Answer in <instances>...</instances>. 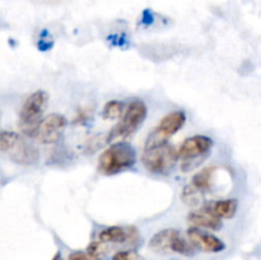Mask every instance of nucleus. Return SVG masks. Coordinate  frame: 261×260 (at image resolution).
Instances as JSON below:
<instances>
[{
	"label": "nucleus",
	"instance_id": "obj_21",
	"mask_svg": "<svg viewBox=\"0 0 261 260\" xmlns=\"http://www.w3.org/2000/svg\"><path fill=\"white\" fill-rule=\"evenodd\" d=\"M53 260H64V259H63V256H61L60 252H58V254H56L55 256H54Z\"/></svg>",
	"mask_w": 261,
	"mask_h": 260
},
{
	"label": "nucleus",
	"instance_id": "obj_20",
	"mask_svg": "<svg viewBox=\"0 0 261 260\" xmlns=\"http://www.w3.org/2000/svg\"><path fill=\"white\" fill-rule=\"evenodd\" d=\"M69 260H99V259L92 256V255H89L88 252L75 251V252H73V254H70V256H69Z\"/></svg>",
	"mask_w": 261,
	"mask_h": 260
},
{
	"label": "nucleus",
	"instance_id": "obj_2",
	"mask_svg": "<svg viewBox=\"0 0 261 260\" xmlns=\"http://www.w3.org/2000/svg\"><path fill=\"white\" fill-rule=\"evenodd\" d=\"M177 161V149L168 143L145 148L142 155L143 166L153 175H168Z\"/></svg>",
	"mask_w": 261,
	"mask_h": 260
},
{
	"label": "nucleus",
	"instance_id": "obj_14",
	"mask_svg": "<svg viewBox=\"0 0 261 260\" xmlns=\"http://www.w3.org/2000/svg\"><path fill=\"white\" fill-rule=\"evenodd\" d=\"M217 168L214 166H209V167L203 168L201 171H199L198 173H195L191 180V185L195 186L198 190H200L201 193H208L212 190V186L214 183V175H216Z\"/></svg>",
	"mask_w": 261,
	"mask_h": 260
},
{
	"label": "nucleus",
	"instance_id": "obj_13",
	"mask_svg": "<svg viewBox=\"0 0 261 260\" xmlns=\"http://www.w3.org/2000/svg\"><path fill=\"white\" fill-rule=\"evenodd\" d=\"M212 213L219 219L222 218H232L237 212V204L236 199H224V200H217L213 203L204 204Z\"/></svg>",
	"mask_w": 261,
	"mask_h": 260
},
{
	"label": "nucleus",
	"instance_id": "obj_8",
	"mask_svg": "<svg viewBox=\"0 0 261 260\" xmlns=\"http://www.w3.org/2000/svg\"><path fill=\"white\" fill-rule=\"evenodd\" d=\"M212 147H213V140L205 135H195V137L188 138L177 149L178 160H182V166L195 162L198 160H203L211 152Z\"/></svg>",
	"mask_w": 261,
	"mask_h": 260
},
{
	"label": "nucleus",
	"instance_id": "obj_15",
	"mask_svg": "<svg viewBox=\"0 0 261 260\" xmlns=\"http://www.w3.org/2000/svg\"><path fill=\"white\" fill-rule=\"evenodd\" d=\"M204 195L205 194L201 193L200 190H198L191 184H189L184 188L182 193H181V199H182L186 205L195 208V206H200L201 204H204Z\"/></svg>",
	"mask_w": 261,
	"mask_h": 260
},
{
	"label": "nucleus",
	"instance_id": "obj_12",
	"mask_svg": "<svg viewBox=\"0 0 261 260\" xmlns=\"http://www.w3.org/2000/svg\"><path fill=\"white\" fill-rule=\"evenodd\" d=\"M188 219L191 226L196 227V228H206L213 229V231L222 228V219L214 216L205 205H203V208L198 209V211L191 212L188 216Z\"/></svg>",
	"mask_w": 261,
	"mask_h": 260
},
{
	"label": "nucleus",
	"instance_id": "obj_17",
	"mask_svg": "<svg viewBox=\"0 0 261 260\" xmlns=\"http://www.w3.org/2000/svg\"><path fill=\"white\" fill-rule=\"evenodd\" d=\"M19 137L20 135L14 132H8V130L0 132V150L7 153Z\"/></svg>",
	"mask_w": 261,
	"mask_h": 260
},
{
	"label": "nucleus",
	"instance_id": "obj_3",
	"mask_svg": "<svg viewBox=\"0 0 261 260\" xmlns=\"http://www.w3.org/2000/svg\"><path fill=\"white\" fill-rule=\"evenodd\" d=\"M48 103V94L45 91H36L23 103L19 114V129L27 137H35Z\"/></svg>",
	"mask_w": 261,
	"mask_h": 260
},
{
	"label": "nucleus",
	"instance_id": "obj_10",
	"mask_svg": "<svg viewBox=\"0 0 261 260\" xmlns=\"http://www.w3.org/2000/svg\"><path fill=\"white\" fill-rule=\"evenodd\" d=\"M7 153L15 163H19L23 166L33 165V163L37 162L38 157H40L38 150L31 143L23 139L22 137L18 138L17 142L12 145V148Z\"/></svg>",
	"mask_w": 261,
	"mask_h": 260
},
{
	"label": "nucleus",
	"instance_id": "obj_7",
	"mask_svg": "<svg viewBox=\"0 0 261 260\" xmlns=\"http://www.w3.org/2000/svg\"><path fill=\"white\" fill-rule=\"evenodd\" d=\"M66 125L68 121L63 115L50 114L41 120L33 138L42 144H54L63 137Z\"/></svg>",
	"mask_w": 261,
	"mask_h": 260
},
{
	"label": "nucleus",
	"instance_id": "obj_5",
	"mask_svg": "<svg viewBox=\"0 0 261 260\" xmlns=\"http://www.w3.org/2000/svg\"><path fill=\"white\" fill-rule=\"evenodd\" d=\"M149 247L158 254H178L184 256H193L195 247L175 228H166L157 232L150 239Z\"/></svg>",
	"mask_w": 261,
	"mask_h": 260
},
{
	"label": "nucleus",
	"instance_id": "obj_19",
	"mask_svg": "<svg viewBox=\"0 0 261 260\" xmlns=\"http://www.w3.org/2000/svg\"><path fill=\"white\" fill-rule=\"evenodd\" d=\"M112 260H144L138 252L132 251V250H124L119 251L114 255Z\"/></svg>",
	"mask_w": 261,
	"mask_h": 260
},
{
	"label": "nucleus",
	"instance_id": "obj_16",
	"mask_svg": "<svg viewBox=\"0 0 261 260\" xmlns=\"http://www.w3.org/2000/svg\"><path fill=\"white\" fill-rule=\"evenodd\" d=\"M124 110H125L124 103L114 99V101H110L105 105L102 116H103L105 120H117L122 116Z\"/></svg>",
	"mask_w": 261,
	"mask_h": 260
},
{
	"label": "nucleus",
	"instance_id": "obj_1",
	"mask_svg": "<svg viewBox=\"0 0 261 260\" xmlns=\"http://www.w3.org/2000/svg\"><path fill=\"white\" fill-rule=\"evenodd\" d=\"M137 162L135 149L127 142H117L110 145L98 157L97 168L102 175L114 176L129 170Z\"/></svg>",
	"mask_w": 261,
	"mask_h": 260
},
{
	"label": "nucleus",
	"instance_id": "obj_6",
	"mask_svg": "<svg viewBox=\"0 0 261 260\" xmlns=\"http://www.w3.org/2000/svg\"><path fill=\"white\" fill-rule=\"evenodd\" d=\"M185 121L186 115L182 111H173L171 114L166 115L158 122L157 126L153 129V132L148 135L147 142H145V148L167 143V140L172 138L184 126Z\"/></svg>",
	"mask_w": 261,
	"mask_h": 260
},
{
	"label": "nucleus",
	"instance_id": "obj_4",
	"mask_svg": "<svg viewBox=\"0 0 261 260\" xmlns=\"http://www.w3.org/2000/svg\"><path fill=\"white\" fill-rule=\"evenodd\" d=\"M147 105L142 99H134L127 105L124 110V114L120 117V121L111 129L107 135V140L112 142L115 139H126L127 137L134 134L138 127L142 126L147 117Z\"/></svg>",
	"mask_w": 261,
	"mask_h": 260
},
{
	"label": "nucleus",
	"instance_id": "obj_11",
	"mask_svg": "<svg viewBox=\"0 0 261 260\" xmlns=\"http://www.w3.org/2000/svg\"><path fill=\"white\" fill-rule=\"evenodd\" d=\"M138 237L137 229L129 227H119V226H111L107 228L102 229L98 235V241L103 242V244H125V242L135 241Z\"/></svg>",
	"mask_w": 261,
	"mask_h": 260
},
{
	"label": "nucleus",
	"instance_id": "obj_9",
	"mask_svg": "<svg viewBox=\"0 0 261 260\" xmlns=\"http://www.w3.org/2000/svg\"><path fill=\"white\" fill-rule=\"evenodd\" d=\"M188 237L189 242L201 251L221 252L226 249V245L221 239L212 233H206L196 227H191L188 229Z\"/></svg>",
	"mask_w": 261,
	"mask_h": 260
},
{
	"label": "nucleus",
	"instance_id": "obj_18",
	"mask_svg": "<svg viewBox=\"0 0 261 260\" xmlns=\"http://www.w3.org/2000/svg\"><path fill=\"white\" fill-rule=\"evenodd\" d=\"M87 252H88L89 255H92V256L99 259V257H101L102 255H105V252H106V244H103V242L101 241L92 242V244L88 246Z\"/></svg>",
	"mask_w": 261,
	"mask_h": 260
}]
</instances>
